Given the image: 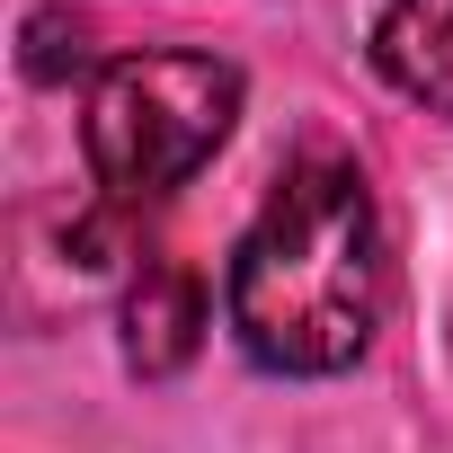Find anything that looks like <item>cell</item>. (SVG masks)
Segmentation results:
<instances>
[{
	"mask_svg": "<svg viewBox=\"0 0 453 453\" xmlns=\"http://www.w3.org/2000/svg\"><path fill=\"white\" fill-rule=\"evenodd\" d=\"M98 45H89V19L81 10H36L27 19V72L36 81H63V72H89Z\"/></svg>",
	"mask_w": 453,
	"mask_h": 453,
	"instance_id": "cell-5",
	"label": "cell"
},
{
	"mask_svg": "<svg viewBox=\"0 0 453 453\" xmlns=\"http://www.w3.org/2000/svg\"><path fill=\"white\" fill-rule=\"evenodd\" d=\"M241 116V72L213 54H116L81 98V151L107 204H151L187 187Z\"/></svg>",
	"mask_w": 453,
	"mask_h": 453,
	"instance_id": "cell-2",
	"label": "cell"
},
{
	"mask_svg": "<svg viewBox=\"0 0 453 453\" xmlns=\"http://www.w3.org/2000/svg\"><path fill=\"white\" fill-rule=\"evenodd\" d=\"M373 72L400 98L453 116V0H391L373 27Z\"/></svg>",
	"mask_w": 453,
	"mask_h": 453,
	"instance_id": "cell-4",
	"label": "cell"
},
{
	"mask_svg": "<svg viewBox=\"0 0 453 453\" xmlns=\"http://www.w3.org/2000/svg\"><path fill=\"white\" fill-rule=\"evenodd\" d=\"M204 338V285L178 258H142V276L125 285V365L134 373H178Z\"/></svg>",
	"mask_w": 453,
	"mask_h": 453,
	"instance_id": "cell-3",
	"label": "cell"
},
{
	"mask_svg": "<svg viewBox=\"0 0 453 453\" xmlns=\"http://www.w3.org/2000/svg\"><path fill=\"white\" fill-rule=\"evenodd\" d=\"M382 320V232L347 151H303L232 250V338L267 373H347Z\"/></svg>",
	"mask_w": 453,
	"mask_h": 453,
	"instance_id": "cell-1",
	"label": "cell"
}]
</instances>
